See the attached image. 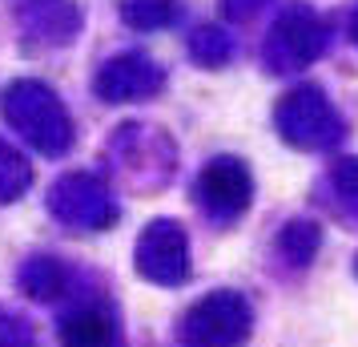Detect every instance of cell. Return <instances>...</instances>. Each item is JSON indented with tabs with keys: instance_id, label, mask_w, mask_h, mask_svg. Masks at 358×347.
<instances>
[{
	"instance_id": "6da1fadb",
	"label": "cell",
	"mask_w": 358,
	"mask_h": 347,
	"mask_svg": "<svg viewBox=\"0 0 358 347\" xmlns=\"http://www.w3.org/2000/svg\"><path fill=\"white\" fill-rule=\"evenodd\" d=\"M0 109H4V121L41 154L57 158L73 142V121H69L65 105H61V97L52 93L49 85L13 81L4 89V97H0Z\"/></svg>"
},
{
	"instance_id": "7a4b0ae2",
	"label": "cell",
	"mask_w": 358,
	"mask_h": 347,
	"mask_svg": "<svg viewBox=\"0 0 358 347\" xmlns=\"http://www.w3.org/2000/svg\"><path fill=\"white\" fill-rule=\"evenodd\" d=\"M254 331V307L242 291H210L181 315V339L189 347H242Z\"/></svg>"
},
{
	"instance_id": "3957f363",
	"label": "cell",
	"mask_w": 358,
	"mask_h": 347,
	"mask_svg": "<svg viewBox=\"0 0 358 347\" xmlns=\"http://www.w3.org/2000/svg\"><path fill=\"white\" fill-rule=\"evenodd\" d=\"M274 121L282 137L298 149H326L342 137V121L318 85H298L294 93H286Z\"/></svg>"
},
{
	"instance_id": "277c9868",
	"label": "cell",
	"mask_w": 358,
	"mask_h": 347,
	"mask_svg": "<svg viewBox=\"0 0 358 347\" xmlns=\"http://www.w3.org/2000/svg\"><path fill=\"white\" fill-rule=\"evenodd\" d=\"M49 210L73 231H109L117 222V198L97 174H65L49 190Z\"/></svg>"
},
{
	"instance_id": "5b68a950",
	"label": "cell",
	"mask_w": 358,
	"mask_h": 347,
	"mask_svg": "<svg viewBox=\"0 0 358 347\" xmlns=\"http://www.w3.org/2000/svg\"><path fill=\"white\" fill-rule=\"evenodd\" d=\"M133 266L141 279L157 283V287H181L189 279V238L181 231V222H169V218L149 222L137 238Z\"/></svg>"
},
{
	"instance_id": "8992f818",
	"label": "cell",
	"mask_w": 358,
	"mask_h": 347,
	"mask_svg": "<svg viewBox=\"0 0 358 347\" xmlns=\"http://www.w3.org/2000/svg\"><path fill=\"white\" fill-rule=\"evenodd\" d=\"M322 20L314 17L310 8H290L286 17L274 25V36L266 41V65L274 73H290L298 65H310L318 53H322Z\"/></svg>"
},
{
	"instance_id": "52a82bcc",
	"label": "cell",
	"mask_w": 358,
	"mask_h": 347,
	"mask_svg": "<svg viewBox=\"0 0 358 347\" xmlns=\"http://www.w3.org/2000/svg\"><path fill=\"white\" fill-rule=\"evenodd\" d=\"M194 194L213 218H238L254 198V178L238 158H213L210 165H201Z\"/></svg>"
},
{
	"instance_id": "ba28073f",
	"label": "cell",
	"mask_w": 358,
	"mask_h": 347,
	"mask_svg": "<svg viewBox=\"0 0 358 347\" xmlns=\"http://www.w3.org/2000/svg\"><path fill=\"white\" fill-rule=\"evenodd\" d=\"M162 85H165V73L157 61H149L145 53H125V57H113L109 65H101L93 89H97V97L125 105V101L153 97Z\"/></svg>"
},
{
	"instance_id": "9c48e42d",
	"label": "cell",
	"mask_w": 358,
	"mask_h": 347,
	"mask_svg": "<svg viewBox=\"0 0 358 347\" xmlns=\"http://www.w3.org/2000/svg\"><path fill=\"white\" fill-rule=\"evenodd\" d=\"M121 331H117L113 315L101 307H81V311L65 315L61 323V347H117Z\"/></svg>"
},
{
	"instance_id": "30bf717a",
	"label": "cell",
	"mask_w": 358,
	"mask_h": 347,
	"mask_svg": "<svg viewBox=\"0 0 358 347\" xmlns=\"http://www.w3.org/2000/svg\"><path fill=\"white\" fill-rule=\"evenodd\" d=\"M20 291L29 299H45V303L61 299L69 291V266L52 254H36L20 266Z\"/></svg>"
},
{
	"instance_id": "8fae6325",
	"label": "cell",
	"mask_w": 358,
	"mask_h": 347,
	"mask_svg": "<svg viewBox=\"0 0 358 347\" xmlns=\"http://www.w3.org/2000/svg\"><path fill=\"white\" fill-rule=\"evenodd\" d=\"M24 20L33 25V33H45V41L65 45L73 29H77V8L69 0H36L33 8L24 13Z\"/></svg>"
},
{
	"instance_id": "7c38bea8",
	"label": "cell",
	"mask_w": 358,
	"mask_h": 347,
	"mask_svg": "<svg viewBox=\"0 0 358 347\" xmlns=\"http://www.w3.org/2000/svg\"><path fill=\"white\" fill-rule=\"evenodd\" d=\"M326 186H330L334 210H338L346 222H358V158H342V162L330 165Z\"/></svg>"
},
{
	"instance_id": "4fadbf2b",
	"label": "cell",
	"mask_w": 358,
	"mask_h": 347,
	"mask_svg": "<svg viewBox=\"0 0 358 347\" xmlns=\"http://www.w3.org/2000/svg\"><path fill=\"white\" fill-rule=\"evenodd\" d=\"M318 247H322V231H318L314 222H306V218H294V222H286V226H282L278 250H282L294 266H310V263H314V254H318Z\"/></svg>"
},
{
	"instance_id": "5bb4252c",
	"label": "cell",
	"mask_w": 358,
	"mask_h": 347,
	"mask_svg": "<svg viewBox=\"0 0 358 347\" xmlns=\"http://www.w3.org/2000/svg\"><path fill=\"white\" fill-rule=\"evenodd\" d=\"M121 17L133 29H165L178 20V0H121Z\"/></svg>"
},
{
	"instance_id": "9a60e30c",
	"label": "cell",
	"mask_w": 358,
	"mask_h": 347,
	"mask_svg": "<svg viewBox=\"0 0 358 347\" xmlns=\"http://www.w3.org/2000/svg\"><path fill=\"white\" fill-rule=\"evenodd\" d=\"M33 182V170L8 142H0V202H17Z\"/></svg>"
},
{
	"instance_id": "2e32d148",
	"label": "cell",
	"mask_w": 358,
	"mask_h": 347,
	"mask_svg": "<svg viewBox=\"0 0 358 347\" xmlns=\"http://www.w3.org/2000/svg\"><path fill=\"white\" fill-rule=\"evenodd\" d=\"M229 53H234V41H229L222 29H201V33H194V57L201 61V65H226Z\"/></svg>"
},
{
	"instance_id": "e0dca14e",
	"label": "cell",
	"mask_w": 358,
	"mask_h": 347,
	"mask_svg": "<svg viewBox=\"0 0 358 347\" xmlns=\"http://www.w3.org/2000/svg\"><path fill=\"white\" fill-rule=\"evenodd\" d=\"M0 347H29V335L13 323H0Z\"/></svg>"
},
{
	"instance_id": "ac0fdd59",
	"label": "cell",
	"mask_w": 358,
	"mask_h": 347,
	"mask_svg": "<svg viewBox=\"0 0 358 347\" xmlns=\"http://www.w3.org/2000/svg\"><path fill=\"white\" fill-rule=\"evenodd\" d=\"M258 4H266V0H226V8H229V17H250Z\"/></svg>"
},
{
	"instance_id": "d6986e66",
	"label": "cell",
	"mask_w": 358,
	"mask_h": 347,
	"mask_svg": "<svg viewBox=\"0 0 358 347\" xmlns=\"http://www.w3.org/2000/svg\"><path fill=\"white\" fill-rule=\"evenodd\" d=\"M350 33H355V41H358V13L350 17Z\"/></svg>"
}]
</instances>
